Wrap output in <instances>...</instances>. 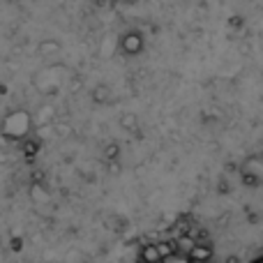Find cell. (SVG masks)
Instances as JSON below:
<instances>
[{"label": "cell", "instance_id": "1", "mask_svg": "<svg viewBox=\"0 0 263 263\" xmlns=\"http://www.w3.org/2000/svg\"><path fill=\"white\" fill-rule=\"evenodd\" d=\"M32 132V116L26 109H12L0 120V134L7 141H23Z\"/></svg>", "mask_w": 263, "mask_h": 263}, {"label": "cell", "instance_id": "2", "mask_svg": "<svg viewBox=\"0 0 263 263\" xmlns=\"http://www.w3.org/2000/svg\"><path fill=\"white\" fill-rule=\"evenodd\" d=\"M65 79H67V67L65 65H46V67L37 69L32 74V88L42 95H55L63 88Z\"/></svg>", "mask_w": 263, "mask_h": 263}, {"label": "cell", "instance_id": "3", "mask_svg": "<svg viewBox=\"0 0 263 263\" xmlns=\"http://www.w3.org/2000/svg\"><path fill=\"white\" fill-rule=\"evenodd\" d=\"M118 46H120V51H123L125 55H139L141 51L145 49V40H143V35H141L139 30H127L123 37H120Z\"/></svg>", "mask_w": 263, "mask_h": 263}, {"label": "cell", "instance_id": "4", "mask_svg": "<svg viewBox=\"0 0 263 263\" xmlns=\"http://www.w3.org/2000/svg\"><path fill=\"white\" fill-rule=\"evenodd\" d=\"M240 173H242V176H250V178L261 180V178H263V162H261L259 155L247 157L245 162H242V166H240Z\"/></svg>", "mask_w": 263, "mask_h": 263}, {"label": "cell", "instance_id": "5", "mask_svg": "<svg viewBox=\"0 0 263 263\" xmlns=\"http://www.w3.org/2000/svg\"><path fill=\"white\" fill-rule=\"evenodd\" d=\"M210 256H213V247H210L208 242H203V245L196 242V245L192 247V252L187 254V259H190V263H208Z\"/></svg>", "mask_w": 263, "mask_h": 263}, {"label": "cell", "instance_id": "6", "mask_svg": "<svg viewBox=\"0 0 263 263\" xmlns=\"http://www.w3.org/2000/svg\"><path fill=\"white\" fill-rule=\"evenodd\" d=\"M116 46H118V42H116V37H111V35H106V37H102V42H100V55L102 58H111V55L116 53Z\"/></svg>", "mask_w": 263, "mask_h": 263}, {"label": "cell", "instance_id": "7", "mask_svg": "<svg viewBox=\"0 0 263 263\" xmlns=\"http://www.w3.org/2000/svg\"><path fill=\"white\" fill-rule=\"evenodd\" d=\"M60 42H55V40H42L40 42V46H37V51H40V55H55V53H60Z\"/></svg>", "mask_w": 263, "mask_h": 263}, {"label": "cell", "instance_id": "8", "mask_svg": "<svg viewBox=\"0 0 263 263\" xmlns=\"http://www.w3.org/2000/svg\"><path fill=\"white\" fill-rule=\"evenodd\" d=\"M139 263H162V259H159L157 247H155V245H145L143 250H141Z\"/></svg>", "mask_w": 263, "mask_h": 263}, {"label": "cell", "instance_id": "9", "mask_svg": "<svg viewBox=\"0 0 263 263\" xmlns=\"http://www.w3.org/2000/svg\"><path fill=\"white\" fill-rule=\"evenodd\" d=\"M155 247H157V252H159V259H168V256H173V254H176V240H164V242H157V245H155Z\"/></svg>", "mask_w": 263, "mask_h": 263}, {"label": "cell", "instance_id": "10", "mask_svg": "<svg viewBox=\"0 0 263 263\" xmlns=\"http://www.w3.org/2000/svg\"><path fill=\"white\" fill-rule=\"evenodd\" d=\"M92 100H95L97 104H106V102L111 100V90H109V86H104V83L95 86V90H92Z\"/></svg>", "mask_w": 263, "mask_h": 263}, {"label": "cell", "instance_id": "11", "mask_svg": "<svg viewBox=\"0 0 263 263\" xmlns=\"http://www.w3.org/2000/svg\"><path fill=\"white\" fill-rule=\"evenodd\" d=\"M194 245H196V238H192V236H180L176 240V250L180 252V254H190Z\"/></svg>", "mask_w": 263, "mask_h": 263}, {"label": "cell", "instance_id": "12", "mask_svg": "<svg viewBox=\"0 0 263 263\" xmlns=\"http://www.w3.org/2000/svg\"><path fill=\"white\" fill-rule=\"evenodd\" d=\"M23 155L26 157H35L37 153H40V141H35V139H23Z\"/></svg>", "mask_w": 263, "mask_h": 263}, {"label": "cell", "instance_id": "13", "mask_svg": "<svg viewBox=\"0 0 263 263\" xmlns=\"http://www.w3.org/2000/svg\"><path fill=\"white\" fill-rule=\"evenodd\" d=\"M118 123H120V127L123 129H136V125H139V120H136V116L134 114H120V118H118Z\"/></svg>", "mask_w": 263, "mask_h": 263}, {"label": "cell", "instance_id": "14", "mask_svg": "<svg viewBox=\"0 0 263 263\" xmlns=\"http://www.w3.org/2000/svg\"><path fill=\"white\" fill-rule=\"evenodd\" d=\"M30 194H32V199H35V201H46V199H49V194H46V190L42 187V182H32Z\"/></svg>", "mask_w": 263, "mask_h": 263}, {"label": "cell", "instance_id": "15", "mask_svg": "<svg viewBox=\"0 0 263 263\" xmlns=\"http://www.w3.org/2000/svg\"><path fill=\"white\" fill-rule=\"evenodd\" d=\"M53 116H55L53 106H44V109L40 111V116H37V120H40L42 125H46V123H51V120H53Z\"/></svg>", "mask_w": 263, "mask_h": 263}, {"label": "cell", "instance_id": "16", "mask_svg": "<svg viewBox=\"0 0 263 263\" xmlns=\"http://www.w3.org/2000/svg\"><path fill=\"white\" fill-rule=\"evenodd\" d=\"M118 155H120V148H118L116 143H109V145H106L104 157L109 159V162H116V159H118Z\"/></svg>", "mask_w": 263, "mask_h": 263}, {"label": "cell", "instance_id": "17", "mask_svg": "<svg viewBox=\"0 0 263 263\" xmlns=\"http://www.w3.org/2000/svg\"><path fill=\"white\" fill-rule=\"evenodd\" d=\"M162 263H190V259H187V254H180V252H176V254L168 256V259H164Z\"/></svg>", "mask_w": 263, "mask_h": 263}, {"label": "cell", "instance_id": "18", "mask_svg": "<svg viewBox=\"0 0 263 263\" xmlns=\"http://www.w3.org/2000/svg\"><path fill=\"white\" fill-rule=\"evenodd\" d=\"M229 263H238V259H236V256H231V259H229Z\"/></svg>", "mask_w": 263, "mask_h": 263}, {"label": "cell", "instance_id": "19", "mask_svg": "<svg viewBox=\"0 0 263 263\" xmlns=\"http://www.w3.org/2000/svg\"><path fill=\"white\" fill-rule=\"evenodd\" d=\"M252 263H263V259H254V261H252Z\"/></svg>", "mask_w": 263, "mask_h": 263}]
</instances>
